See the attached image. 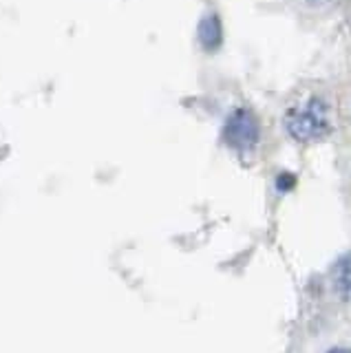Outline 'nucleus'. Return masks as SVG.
Instances as JSON below:
<instances>
[{"label": "nucleus", "instance_id": "obj_1", "mask_svg": "<svg viewBox=\"0 0 351 353\" xmlns=\"http://www.w3.org/2000/svg\"><path fill=\"white\" fill-rule=\"evenodd\" d=\"M285 128L290 135L301 143H314L321 141L332 130V119H329V106L325 99L312 97L299 108H292L285 115Z\"/></svg>", "mask_w": 351, "mask_h": 353}, {"label": "nucleus", "instance_id": "obj_2", "mask_svg": "<svg viewBox=\"0 0 351 353\" xmlns=\"http://www.w3.org/2000/svg\"><path fill=\"white\" fill-rule=\"evenodd\" d=\"M259 121L257 117L245 108H237L232 115L228 117L223 126V139L228 146H232L237 150H250L257 146L259 141Z\"/></svg>", "mask_w": 351, "mask_h": 353}, {"label": "nucleus", "instance_id": "obj_3", "mask_svg": "<svg viewBox=\"0 0 351 353\" xmlns=\"http://www.w3.org/2000/svg\"><path fill=\"white\" fill-rule=\"evenodd\" d=\"M197 36H199L201 49L208 51V53H212V51H217L219 47H221V42H223V27H221V20H219V16L217 14L205 16L201 20Z\"/></svg>", "mask_w": 351, "mask_h": 353}, {"label": "nucleus", "instance_id": "obj_4", "mask_svg": "<svg viewBox=\"0 0 351 353\" xmlns=\"http://www.w3.org/2000/svg\"><path fill=\"white\" fill-rule=\"evenodd\" d=\"M334 290L343 301L351 303V252L345 254L334 268Z\"/></svg>", "mask_w": 351, "mask_h": 353}, {"label": "nucleus", "instance_id": "obj_5", "mask_svg": "<svg viewBox=\"0 0 351 353\" xmlns=\"http://www.w3.org/2000/svg\"><path fill=\"white\" fill-rule=\"evenodd\" d=\"M277 185H279V190H292V188L296 185V176L290 174V172H285L277 179Z\"/></svg>", "mask_w": 351, "mask_h": 353}, {"label": "nucleus", "instance_id": "obj_6", "mask_svg": "<svg viewBox=\"0 0 351 353\" xmlns=\"http://www.w3.org/2000/svg\"><path fill=\"white\" fill-rule=\"evenodd\" d=\"M329 353H351V349H343V347H338V349H332Z\"/></svg>", "mask_w": 351, "mask_h": 353}, {"label": "nucleus", "instance_id": "obj_7", "mask_svg": "<svg viewBox=\"0 0 351 353\" xmlns=\"http://www.w3.org/2000/svg\"><path fill=\"white\" fill-rule=\"evenodd\" d=\"M314 3H321V0H314Z\"/></svg>", "mask_w": 351, "mask_h": 353}]
</instances>
